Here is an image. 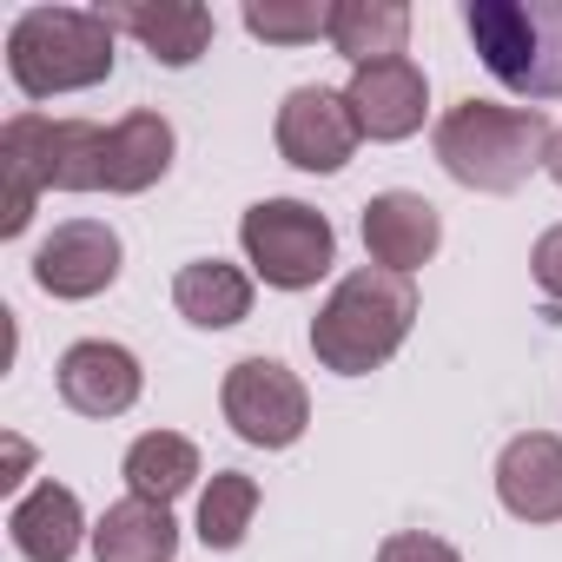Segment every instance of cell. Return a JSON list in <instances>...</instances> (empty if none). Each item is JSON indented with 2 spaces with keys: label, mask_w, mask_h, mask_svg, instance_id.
I'll return each mask as SVG.
<instances>
[{
  "label": "cell",
  "mask_w": 562,
  "mask_h": 562,
  "mask_svg": "<svg viewBox=\"0 0 562 562\" xmlns=\"http://www.w3.org/2000/svg\"><path fill=\"white\" fill-rule=\"evenodd\" d=\"M378 562H463V555L430 529H397V536L378 542Z\"/></svg>",
  "instance_id": "603a6c76"
},
{
  "label": "cell",
  "mask_w": 562,
  "mask_h": 562,
  "mask_svg": "<svg viewBox=\"0 0 562 562\" xmlns=\"http://www.w3.org/2000/svg\"><path fill=\"white\" fill-rule=\"evenodd\" d=\"M8 536H14V549L27 555V562H74L80 555V542L93 536L87 529V509H80V496L67 490V483H34L21 503H14V516H8Z\"/></svg>",
  "instance_id": "9a60e30c"
},
{
  "label": "cell",
  "mask_w": 562,
  "mask_h": 562,
  "mask_svg": "<svg viewBox=\"0 0 562 562\" xmlns=\"http://www.w3.org/2000/svg\"><path fill=\"white\" fill-rule=\"evenodd\" d=\"M172 153H179V139H172L166 113H153V106L126 113L120 126H106V192H120V199L153 192L172 172Z\"/></svg>",
  "instance_id": "2e32d148"
},
{
  "label": "cell",
  "mask_w": 562,
  "mask_h": 562,
  "mask_svg": "<svg viewBox=\"0 0 562 562\" xmlns=\"http://www.w3.org/2000/svg\"><path fill=\"white\" fill-rule=\"evenodd\" d=\"M0 238L34 225L41 192H106V126L14 113L0 126Z\"/></svg>",
  "instance_id": "6da1fadb"
},
{
  "label": "cell",
  "mask_w": 562,
  "mask_h": 562,
  "mask_svg": "<svg viewBox=\"0 0 562 562\" xmlns=\"http://www.w3.org/2000/svg\"><path fill=\"white\" fill-rule=\"evenodd\" d=\"M238 245H245L251 278H265L271 292H312L338 265V232L305 199H258L238 218Z\"/></svg>",
  "instance_id": "8992f818"
},
{
  "label": "cell",
  "mask_w": 562,
  "mask_h": 562,
  "mask_svg": "<svg viewBox=\"0 0 562 562\" xmlns=\"http://www.w3.org/2000/svg\"><path fill=\"white\" fill-rule=\"evenodd\" d=\"M437 245H443V212L424 192H378L364 205V251L378 271L411 278L417 265L437 258Z\"/></svg>",
  "instance_id": "4fadbf2b"
},
{
  "label": "cell",
  "mask_w": 562,
  "mask_h": 562,
  "mask_svg": "<svg viewBox=\"0 0 562 562\" xmlns=\"http://www.w3.org/2000/svg\"><path fill=\"white\" fill-rule=\"evenodd\" d=\"M245 34L265 47H312L331 34V8H318V0H245Z\"/></svg>",
  "instance_id": "7402d4cb"
},
{
  "label": "cell",
  "mask_w": 562,
  "mask_h": 562,
  "mask_svg": "<svg viewBox=\"0 0 562 562\" xmlns=\"http://www.w3.org/2000/svg\"><path fill=\"white\" fill-rule=\"evenodd\" d=\"M529 271H536V285H542L549 299H562V225H549V232L536 238V251H529Z\"/></svg>",
  "instance_id": "cb8c5ba5"
},
{
  "label": "cell",
  "mask_w": 562,
  "mask_h": 562,
  "mask_svg": "<svg viewBox=\"0 0 562 562\" xmlns=\"http://www.w3.org/2000/svg\"><path fill=\"white\" fill-rule=\"evenodd\" d=\"M100 14L113 34H133L159 67H192L218 34L212 8L199 0H100Z\"/></svg>",
  "instance_id": "7c38bea8"
},
{
  "label": "cell",
  "mask_w": 562,
  "mask_h": 562,
  "mask_svg": "<svg viewBox=\"0 0 562 562\" xmlns=\"http://www.w3.org/2000/svg\"><path fill=\"white\" fill-rule=\"evenodd\" d=\"M120 265H126V245L106 218H67L34 251V285L60 305H87V299L113 292Z\"/></svg>",
  "instance_id": "9c48e42d"
},
{
  "label": "cell",
  "mask_w": 562,
  "mask_h": 562,
  "mask_svg": "<svg viewBox=\"0 0 562 562\" xmlns=\"http://www.w3.org/2000/svg\"><path fill=\"white\" fill-rule=\"evenodd\" d=\"M345 100H351V113H358V133H364V139L397 146V139H411V133L424 126V113H430V80H424V67H417L411 54H397V60L351 67Z\"/></svg>",
  "instance_id": "30bf717a"
},
{
  "label": "cell",
  "mask_w": 562,
  "mask_h": 562,
  "mask_svg": "<svg viewBox=\"0 0 562 562\" xmlns=\"http://www.w3.org/2000/svg\"><path fill=\"white\" fill-rule=\"evenodd\" d=\"M542 172L562 186V126H555V139H549V159H542Z\"/></svg>",
  "instance_id": "484cf974"
},
{
  "label": "cell",
  "mask_w": 562,
  "mask_h": 562,
  "mask_svg": "<svg viewBox=\"0 0 562 562\" xmlns=\"http://www.w3.org/2000/svg\"><path fill=\"white\" fill-rule=\"evenodd\" d=\"M172 305L199 331H232L251 318V271L225 258H192L172 271Z\"/></svg>",
  "instance_id": "e0dca14e"
},
{
  "label": "cell",
  "mask_w": 562,
  "mask_h": 562,
  "mask_svg": "<svg viewBox=\"0 0 562 562\" xmlns=\"http://www.w3.org/2000/svg\"><path fill=\"white\" fill-rule=\"evenodd\" d=\"M496 503L516 522H562V437L522 430L496 457Z\"/></svg>",
  "instance_id": "5bb4252c"
},
{
  "label": "cell",
  "mask_w": 562,
  "mask_h": 562,
  "mask_svg": "<svg viewBox=\"0 0 562 562\" xmlns=\"http://www.w3.org/2000/svg\"><path fill=\"white\" fill-rule=\"evenodd\" d=\"M411 325H417V285L411 278L358 265V271L338 278L331 299L312 318V358L331 378H371L404 351Z\"/></svg>",
  "instance_id": "7a4b0ae2"
},
{
  "label": "cell",
  "mask_w": 562,
  "mask_h": 562,
  "mask_svg": "<svg viewBox=\"0 0 562 562\" xmlns=\"http://www.w3.org/2000/svg\"><path fill=\"white\" fill-rule=\"evenodd\" d=\"M113 27L100 8H27L8 27V74L21 100H60L113 80Z\"/></svg>",
  "instance_id": "277c9868"
},
{
  "label": "cell",
  "mask_w": 562,
  "mask_h": 562,
  "mask_svg": "<svg viewBox=\"0 0 562 562\" xmlns=\"http://www.w3.org/2000/svg\"><path fill=\"white\" fill-rule=\"evenodd\" d=\"M251 516H258V483H251L245 470H218V476L205 483V496H199V542L225 555V549L245 542Z\"/></svg>",
  "instance_id": "44dd1931"
},
{
  "label": "cell",
  "mask_w": 562,
  "mask_h": 562,
  "mask_svg": "<svg viewBox=\"0 0 562 562\" xmlns=\"http://www.w3.org/2000/svg\"><path fill=\"white\" fill-rule=\"evenodd\" d=\"M351 67L397 60L411 41V8L404 0H331V34H325Z\"/></svg>",
  "instance_id": "ffe728a7"
},
{
  "label": "cell",
  "mask_w": 562,
  "mask_h": 562,
  "mask_svg": "<svg viewBox=\"0 0 562 562\" xmlns=\"http://www.w3.org/2000/svg\"><path fill=\"white\" fill-rule=\"evenodd\" d=\"M218 411L232 424L238 443L251 450H292L312 424V391L299 384V371H285L278 358H238L218 384Z\"/></svg>",
  "instance_id": "52a82bcc"
},
{
  "label": "cell",
  "mask_w": 562,
  "mask_h": 562,
  "mask_svg": "<svg viewBox=\"0 0 562 562\" xmlns=\"http://www.w3.org/2000/svg\"><path fill=\"white\" fill-rule=\"evenodd\" d=\"M27 457H34V450H27L21 437H8V476H0V490H14V483H21V470H27Z\"/></svg>",
  "instance_id": "d4e9b609"
},
{
  "label": "cell",
  "mask_w": 562,
  "mask_h": 562,
  "mask_svg": "<svg viewBox=\"0 0 562 562\" xmlns=\"http://www.w3.org/2000/svg\"><path fill=\"white\" fill-rule=\"evenodd\" d=\"M120 476H126V496H139V503H166V509H172L205 470H199V443H192V437H179V430H146V437L126 443Z\"/></svg>",
  "instance_id": "ac0fdd59"
},
{
  "label": "cell",
  "mask_w": 562,
  "mask_h": 562,
  "mask_svg": "<svg viewBox=\"0 0 562 562\" xmlns=\"http://www.w3.org/2000/svg\"><path fill=\"white\" fill-rule=\"evenodd\" d=\"M179 555V522L166 503H113L93 522V562H172Z\"/></svg>",
  "instance_id": "d6986e66"
},
{
  "label": "cell",
  "mask_w": 562,
  "mask_h": 562,
  "mask_svg": "<svg viewBox=\"0 0 562 562\" xmlns=\"http://www.w3.org/2000/svg\"><path fill=\"white\" fill-rule=\"evenodd\" d=\"M549 139L555 126L542 106H503V100H463L430 133L437 166L470 192H516L549 159Z\"/></svg>",
  "instance_id": "3957f363"
},
{
  "label": "cell",
  "mask_w": 562,
  "mask_h": 562,
  "mask_svg": "<svg viewBox=\"0 0 562 562\" xmlns=\"http://www.w3.org/2000/svg\"><path fill=\"white\" fill-rule=\"evenodd\" d=\"M463 27L522 106L562 100V0H470Z\"/></svg>",
  "instance_id": "5b68a950"
},
{
  "label": "cell",
  "mask_w": 562,
  "mask_h": 562,
  "mask_svg": "<svg viewBox=\"0 0 562 562\" xmlns=\"http://www.w3.org/2000/svg\"><path fill=\"white\" fill-rule=\"evenodd\" d=\"M54 384H60V404H67V411L106 424V417H126V411L139 404L146 371H139V358H133L126 345H113V338H80V345H67Z\"/></svg>",
  "instance_id": "8fae6325"
},
{
  "label": "cell",
  "mask_w": 562,
  "mask_h": 562,
  "mask_svg": "<svg viewBox=\"0 0 562 562\" xmlns=\"http://www.w3.org/2000/svg\"><path fill=\"white\" fill-rule=\"evenodd\" d=\"M271 139H278V159L299 172H345L364 133L338 87H292L271 120Z\"/></svg>",
  "instance_id": "ba28073f"
}]
</instances>
